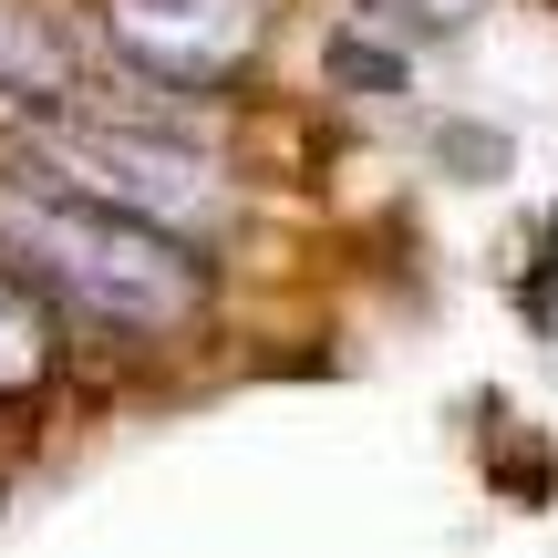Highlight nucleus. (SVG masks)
Masks as SVG:
<instances>
[{"mask_svg":"<svg viewBox=\"0 0 558 558\" xmlns=\"http://www.w3.org/2000/svg\"><path fill=\"white\" fill-rule=\"evenodd\" d=\"M373 32H393V41H435V32H465V21L486 11V0H352Z\"/></svg>","mask_w":558,"mask_h":558,"instance_id":"423d86ee","label":"nucleus"},{"mask_svg":"<svg viewBox=\"0 0 558 558\" xmlns=\"http://www.w3.org/2000/svg\"><path fill=\"white\" fill-rule=\"evenodd\" d=\"M0 269H21L41 300L114 331H177L207 300V259L186 228L135 218L114 197H83L52 166H0Z\"/></svg>","mask_w":558,"mask_h":558,"instance_id":"f257e3e1","label":"nucleus"},{"mask_svg":"<svg viewBox=\"0 0 558 558\" xmlns=\"http://www.w3.org/2000/svg\"><path fill=\"white\" fill-rule=\"evenodd\" d=\"M0 104H73V41L21 0H0Z\"/></svg>","mask_w":558,"mask_h":558,"instance_id":"20e7f679","label":"nucleus"},{"mask_svg":"<svg viewBox=\"0 0 558 558\" xmlns=\"http://www.w3.org/2000/svg\"><path fill=\"white\" fill-rule=\"evenodd\" d=\"M52 373V300L21 269H0V393H32Z\"/></svg>","mask_w":558,"mask_h":558,"instance_id":"39448f33","label":"nucleus"},{"mask_svg":"<svg viewBox=\"0 0 558 558\" xmlns=\"http://www.w3.org/2000/svg\"><path fill=\"white\" fill-rule=\"evenodd\" d=\"M104 32H114V52L135 62L145 83H166V94H207V83H228L248 52H259L269 0H114Z\"/></svg>","mask_w":558,"mask_h":558,"instance_id":"7ed1b4c3","label":"nucleus"},{"mask_svg":"<svg viewBox=\"0 0 558 558\" xmlns=\"http://www.w3.org/2000/svg\"><path fill=\"white\" fill-rule=\"evenodd\" d=\"M21 156L52 166L62 186H83V197H114V207H135V218L186 228V239H197V218H218V166H207V145L186 135V124H166V114L41 104V114L21 124Z\"/></svg>","mask_w":558,"mask_h":558,"instance_id":"f03ea898","label":"nucleus"}]
</instances>
